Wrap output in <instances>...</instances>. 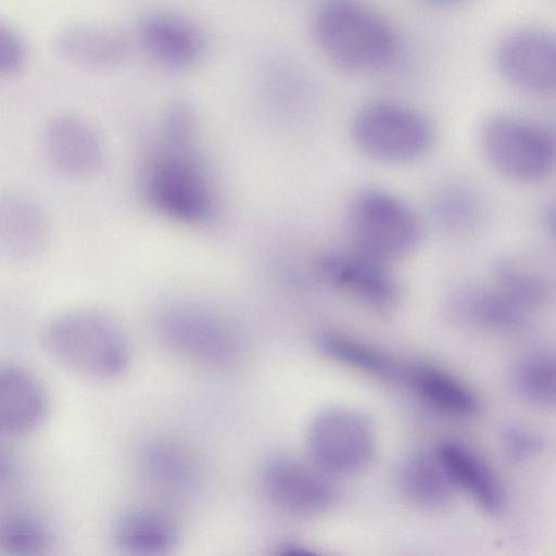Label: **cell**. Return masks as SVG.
Listing matches in <instances>:
<instances>
[{
  "instance_id": "1",
  "label": "cell",
  "mask_w": 556,
  "mask_h": 556,
  "mask_svg": "<svg viewBox=\"0 0 556 556\" xmlns=\"http://www.w3.org/2000/svg\"><path fill=\"white\" fill-rule=\"evenodd\" d=\"M138 187L147 207L164 219L189 227L215 219L218 195L199 146L198 114L188 101H174L164 110Z\"/></svg>"
},
{
  "instance_id": "2",
  "label": "cell",
  "mask_w": 556,
  "mask_h": 556,
  "mask_svg": "<svg viewBox=\"0 0 556 556\" xmlns=\"http://www.w3.org/2000/svg\"><path fill=\"white\" fill-rule=\"evenodd\" d=\"M42 345L54 362L89 379L125 375L131 349L122 326L103 311L78 307L54 315L43 327Z\"/></svg>"
},
{
  "instance_id": "3",
  "label": "cell",
  "mask_w": 556,
  "mask_h": 556,
  "mask_svg": "<svg viewBox=\"0 0 556 556\" xmlns=\"http://www.w3.org/2000/svg\"><path fill=\"white\" fill-rule=\"evenodd\" d=\"M313 35L328 60L353 72L382 70L400 49L392 24L361 0H325L315 13Z\"/></svg>"
},
{
  "instance_id": "4",
  "label": "cell",
  "mask_w": 556,
  "mask_h": 556,
  "mask_svg": "<svg viewBox=\"0 0 556 556\" xmlns=\"http://www.w3.org/2000/svg\"><path fill=\"white\" fill-rule=\"evenodd\" d=\"M152 326L163 345L202 365L224 367L241 355L242 341L236 326L219 312L198 302H165L156 308Z\"/></svg>"
},
{
  "instance_id": "5",
  "label": "cell",
  "mask_w": 556,
  "mask_h": 556,
  "mask_svg": "<svg viewBox=\"0 0 556 556\" xmlns=\"http://www.w3.org/2000/svg\"><path fill=\"white\" fill-rule=\"evenodd\" d=\"M481 153L500 176L535 184L556 168V138L544 126L511 114L489 117L479 131Z\"/></svg>"
},
{
  "instance_id": "6",
  "label": "cell",
  "mask_w": 556,
  "mask_h": 556,
  "mask_svg": "<svg viewBox=\"0 0 556 556\" xmlns=\"http://www.w3.org/2000/svg\"><path fill=\"white\" fill-rule=\"evenodd\" d=\"M352 249L388 264L406 255L420 239V224L397 197L366 189L353 197L348 208Z\"/></svg>"
},
{
  "instance_id": "7",
  "label": "cell",
  "mask_w": 556,
  "mask_h": 556,
  "mask_svg": "<svg viewBox=\"0 0 556 556\" xmlns=\"http://www.w3.org/2000/svg\"><path fill=\"white\" fill-rule=\"evenodd\" d=\"M351 129L357 148L384 163L416 161L429 152L434 140L433 128L424 115L393 101H374L362 106Z\"/></svg>"
},
{
  "instance_id": "8",
  "label": "cell",
  "mask_w": 556,
  "mask_h": 556,
  "mask_svg": "<svg viewBox=\"0 0 556 556\" xmlns=\"http://www.w3.org/2000/svg\"><path fill=\"white\" fill-rule=\"evenodd\" d=\"M311 462L325 473L351 476L365 469L376 451L371 422L349 408H329L311 422L307 433Z\"/></svg>"
},
{
  "instance_id": "9",
  "label": "cell",
  "mask_w": 556,
  "mask_h": 556,
  "mask_svg": "<svg viewBox=\"0 0 556 556\" xmlns=\"http://www.w3.org/2000/svg\"><path fill=\"white\" fill-rule=\"evenodd\" d=\"M261 485L266 498L279 510L300 517L327 511L336 502L337 491L325 473L312 462L275 458L262 470Z\"/></svg>"
},
{
  "instance_id": "10",
  "label": "cell",
  "mask_w": 556,
  "mask_h": 556,
  "mask_svg": "<svg viewBox=\"0 0 556 556\" xmlns=\"http://www.w3.org/2000/svg\"><path fill=\"white\" fill-rule=\"evenodd\" d=\"M496 65L511 85L530 92H556V33L525 26L508 33L496 49Z\"/></svg>"
},
{
  "instance_id": "11",
  "label": "cell",
  "mask_w": 556,
  "mask_h": 556,
  "mask_svg": "<svg viewBox=\"0 0 556 556\" xmlns=\"http://www.w3.org/2000/svg\"><path fill=\"white\" fill-rule=\"evenodd\" d=\"M41 149L49 166L70 179L90 178L105 162L101 134L93 124L75 114H59L46 123Z\"/></svg>"
},
{
  "instance_id": "12",
  "label": "cell",
  "mask_w": 556,
  "mask_h": 556,
  "mask_svg": "<svg viewBox=\"0 0 556 556\" xmlns=\"http://www.w3.org/2000/svg\"><path fill=\"white\" fill-rule=\"evenodd\" d=\"M137 39L143 51L163 68H193L205 56L207 36L191 17L173 11H153L140 18Z\"/></svg>"
},
{
  "instance_id": "13",
  "label": "cell",
  "mask_w": 556,
  "mask_h": 556,
  "mask_svg": "<svg viewBox=\"0 0 556 556\" xmlns=\"http://www.w3.org/2000/svg\"><path fill=\"white\" fill-rule=\"evenodd\" d=\"M317 270L333 289L370 308L386 311L399 300V285L387 264L354 249L325 253Z\"/></svg>"
},
{
  "instance_id": "14",
  "label": "cell",
  "mask_w": 556,
  "mask_h": 556,
  "mask_svg": "<svg viewBox=\"0 0 556 556\" xmlns=\"http://www.w3.org/2000/svg\"><path fill=\"white\" fill-rule=\"evenodd\" d=\"M446 309L456 324L493 334L515 333L527 326L532 315L492 281L458 286L448 295Z\"/></svg>"
},
{
  "instance_id": "15",
  "label": "cell",
  "mask_w": 556,
  "mask_h": 556,
  "mask_svg": "<svg viewBox=\"0 0 556 556\" xmlns=\"http://www.w3.org/2000/svg\"><path fill=\"white\" fill-rule=\"evenodd\" d=\"M50 239V219L38 200L20 191L1 198L0 251L8 262L26 265L38 261Z\"/></svg>"
},
{
  "instance_id": "16",
  "label": "cell",
  "mask_w": 556,
  "mask_h": 556,
  "mask_svg": "<svg viewBox=\"0 0 556 556\" xmlns=\"http://www.w3.org/2000/svg\"><path fill=\"white\" fill-rule=\"evenodd\" d=\"M435 451L456 490L465 492L486 516L504 514L508 505L505 485L478 451L457 440H446Z\"/></svg>"
},
{
  "instance_id": "17",
  "label": "cell",
  "mask_w": 556,
  "mask_h": 556,
  "mask_svg": "<svg viewBox=\"0 0 556 556\" xmlns=\"http://www.w3.org/2000/svg\"><path fill=\"white\" fill-rule=\"evenodd\" d=\"M60 58L84 70H109L126 60L129 43L115 28L97 23H74L63 27L54 39Z\"/></svg>"
},
{
  "instance_id": "18",
  "label": "cell",
  "mask_w": 556,
  "mask_h": 556,
  "mask_svg": "<svg viewBox=\"0 0 556 556\" xmlns=\"http://www.w3.org/2000/svg\"><path fill=\"white\" fill-rule=\"evenodd\" d=\"M48 400L40 381L18 365L0 369V428L11 437L31 433L43 422Z\"/></svg>"
},
{
  "instance_id": "19",
  "label": "cell",
  "mask_w": 556,
  "mask_h": 556,
  "mask_svg": "<svg viewBox=\"0 0 556 556\" xmlns=\"http://www.w3.org/2000/svg\"><path fill=\"white\" fill-rule=\"evenodd\" d=\"M136 467L148 485L174 497L189 494L198 483L197 462L172 440L156 438L144 442L137 452Z\"/></svg>"
},
{
  "instance_id": "20",
  "label": "cell",
  "mask_w": 556,
  "mask_h": 556,
  "mask_svg": "<svg viewBox=\"0 0 556 556\" xmlns=\"http://www.w3.org/2000/svg\"><path fill=\"white\" fill-rule=\"evenodd\" d=\"M116 547L129 555L155 556L174 551L180 529L167 513L152 507H134L122 513L113 528Z\"/></svg>"
},
{
  "instance_id": "21",
  "label": "cell",
  "mask_w": 556,
  "mask_h": 556,
  "mask_svg": "<svg viewBox=\"0 0 556 556\" xmlns=\"http://www.w3.org/2000/svg\"><path fill=\"white\" fill-rule=\"evenodd\" d=\"M416 394L441 414L456 418L479 415L482 403L477 392L450 370L431 363H419L405 372Z\"/></svg>"
},
{
  "instance_id": "22",
  "label": "cell",
  "mask_w": 556,
  "mask_h": 556,
  "mask_svg": "<svg viewBox=\"0 0 556 556\" xmlns=\"http://www.w3.org/2000/svg\"><path fill=\"white\" fill-rule=\"evenodd\" d=\"M491 281L531 314L556 303V273L525 257L497 258Z\"/></svg>"
},
{
  "instance_id": "23",
  "label": "cell",
  "mask_w": 556,
  "mask_h": 556,
  "mask_svg": "<svg viewBox=\"0 0 556 556\" xmlns=\"http://www.w3.org/2000/svg\"><path fill=\"white\" fill-rule=\"evenodd\" d=\"M507 381L523 403L556 410V350L541 348L523 352L509 365Z\"/></svg>"
},
{
  "instance_id": "24",
  "label": "cell",
  "mask_w": 556,
  "mask_h": 556,
  "mask_svg": "<svg viewBox=\"0 0 556 556\" xmlns=\"http://www.w3.org/2000/svg\"><path fill=\"white\" fill-rule=\"evenodd\" d=\"M399 485L407 500L428 509L446 506L456 491L437 451L407 457L399 470Z\"/></svg>"
},
{
  "instance_id": "25",
  "label": "cell",
  "mask_w": 556,
  "mask_h": 556,
  "mask_svg": "<svg viewBox=\"0 0 556 556\" xmlns=\"http://www.w3.org/2000/svg\"><path fill=\"white\" fill-rule=\"evenodd\" d=\"M319 349L330 358L381 379H395L402 371L397 364L381 350L339 332L319 337Z\"/></svg>"
},
{
  "instance_id": "26",
  "label": "cell",
  "mask_w": 556,
  "mask_h": 556,
  "mask_svg": "<svg viewBox=\"0 0 556 556\" xmlns=\"http://www.w3.org/2000/svg\"><path fill=\"white\" fill-rule=\"evenodd\" d=\"M51 534L47 523L36 514L13 510L0 521V547L10 555H38L49 548Z\"/></svg>"
},
{
  "instance_id": "27",
  "label": "cell",
  "mask_w": 556,
  "mask_h": 556,
  "mask_svg": "<svg viewBox=\"0 0 556 556\" xmlns=\"http://www.w3.org/2000/svg\"><path fill=\"white\" fill-rule=\"evenodd\" d=\"M434 212L445 227L463 230L477 222L480 208L479 202L470 192L462 188H451L438 195Z\"/></svg>"
},
{
  "instance_id": "28",
  "label": "cell",
  "mask_w": 556,
  "mask_h": 556,
  "mask_svg": "<svg viewBox=\"0 0 556 556\" xmlns=\"http://www.w3.org/2000/svg\"><path fill=\"white\" fill-rule=\"evenodd\" d=\"M501 444L505 455L515 463L531 460L545 450L544 437L520 422H509L502 428Z\"/></svg>"
},
{
  "instance_id": "29",
  "label": "cell",
  "mask_w": 556,
  "mask_h": 556,
  "mask_svg": "<svg viewBox=\"0 0 556 556\" xmlns=\"http://www.w3.org/2000/svg\"><path fill=\"white\" fill-rule=\"evenodd\" d=\"M29 60V48L24 36L15 28L0 26V74L14 77L23 72Z\"/></svg>"
},
{
  "instance_id": "30",
  "label": "cell",
  "mask_w": 556,
  "mask_h": 556,
  "mask_svg": "<svg viewBox=\"0 0 556 556\" xmlns=\"http://www.w3.org/2000/svg\"><path fill=\"white\" fill-rule=\"evenodd\" d=\"M541 222L548 237L556 242V197L544 204L541 212Z\"/></svg>"
},
{
  "instance_id": "31",
  "label": "cell",
  "mask_w": 556,
  "mask_h": 556,
  "mask_svg": "<svg viewBox=\"0 0 556 556\" xmlns=\"http://www.w3.org/2000/svg\"><path fill=\"white\" fill-rule=\"evenodd\" d=\"M280 553L282 554H300V555H303V554H311L312 552L309 549H306L300 545H295V544H287V545H281L280 547Z\"/></svg>"
},
{
  "instance_id": "32",
  "label": "cell",
  "mask_w": 556,
  "mask_h": 556,
  "mask_svg": "<svg viewBox=\"0 0 556 556\" xmlns=\"http://www.w3.org/2000/svg\"><path fill=\"white\" fill-rule=\"evenodd\" d=\"M424 1H427L432 4H438V5H451V4H456V3L463 2L465 0H424Z\"/></svg>"
}]
</instances>
